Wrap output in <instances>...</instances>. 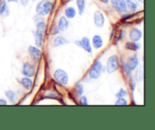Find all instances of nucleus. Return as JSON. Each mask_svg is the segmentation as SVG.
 I'll use <instances>...</instances> for the list:
<instances>
[{"label": "nucleus", "mask_w": 155, "mask_h": 130, "mask_svg": "<svg viewBox=\"0 0 155 130\" xmlns=\"http://www.w3.org/2000/svg\"><path fill=\"white\" fill-rule=\"evenodd\" d=\"M52 3L48 0H42L37 4L36 11L39 16H45L48 15L52 10Z\"/></svg>", "instance_id": "nucleus-1"}, {"label": "nucleus", "mask_w": 155, "mask_h": 130, "mask_svg": "<svg viewBox=\"0 0 155 130\" xmlns=\"http://www.w3.org/2000/svg\"><path fill=\"white\" fill-rule=\"evenodd\" d=\"M120 66V60L116 55H112L109 58L107 61V70L108 73H111L118 70Z\"/></svg>", "instance_id": "nucleus-2"}, {"label": "nucleus", "mask_w": 155, "mask_h": 130, "mask_svg": "<svg viewBox=\"0 0 155 130\" xmlns=\"http://www.w3.org/2000/svg\"><path fill=\"white\" fill-rule=\"evenodd\" d=\"M102 71V64L100 60H96L89 70V77L92 79H96L99 78Z\"/></svg>", "instance_id": "nucleus-3"}, {"label": "nucleus", "mask_w": 155, "mask_h": 130, "mask_svg": "<svg viewBox=\"0 0 155 130\" xmlns=\"http://www.w3.org/2000/svg\"><path fill=\"white\" fill-rule=\"evenodd\" d=\"M54 76H55L56 81L60 84L67 85L68 83V75L65 70H61V69H58L54 73Z\"/></svg>", "instance_id": "nucleus-4"}, {"label": "nucleus", "mask_w": 155, "mask_h": 130, "mask_svg": "<svg viewBox=\"0 0 155 130\" xmlns=\"http://www.w3.org/2000/svg\"><path fill=\"white\" fill-rule=\"evenodd\" d=\"M111 4L114 9L118 12H126L127 10L125 0H111Z\"/></svg>", "instance_id": "nucleus-5"}, {"label": "nucleus", "mask_w": 155, "mask_h": 130, "mask_svg": "<svg viewBox=\"0 0 155 130\" xmlns=\"http://www.w3.org/2000/svg\"><path fill=\"white\" fill-rule=\"evenodd\" d=\"M22 72L27 77H33L35 75L36 67L30 63H25L23 66Z\"/></svg>", "instance_id": "nucleus-6"}, {"label": "nucleus", "mask_w": 155, "mask_h": 130, "mask_svg": "<svg viewBox=\"0 0 155 130\" xmlns=\"http://www.w3.org/2000/svg\"><path fill=\"white\" fill-rule=\"evenodd\" d=\"M76 46H79V47L83 48V49L86 51L89 52V53H92V47H91L90 42L89 39L87 37H83L82 39V40L80 41H76L74 42Z\"/></svg>", "instance_id": "nucleus-7"}, {"label": "nucleus", "mask_w": 155, "mask_h": 130, "mask_svg": "<svg viewBox=\"0 0 155 130\" xmlns=\"http://www.w3.org/2000/svg\"><path fill=\"white\" fill-rule=\"evenodd\" d=\"M28 53L30 55L32 60H33L34 61H38L40 59L41 51L38 48L35 47V46H29V48H28Z\"/></svg>", "instance_id": "nucleus-8"}, {"label": "nucleus", "mask_w": 155, "mask_h": 130, "mask_svg": "<svg viewBox=\"0 0 155 130\" xmlns=\"http://www.w3.org/2000/svg\"><path fill=\"white\" fill-rule=\"evenodd\" d=\"M94 22L97 27H102L105 24V17L101 11H96L95 12Z\"/></svg>", "instance_id": "nucleus-9"}, {"label": "nucleus", "mask_w": 155, "mask_h": 130, "mask_svg": "<svg viewBox=\"0 0 155 130\" xmlns=\"http://www.w3.org/2000/svg\"><path fill=\"white\" fill-rule=\"evenodd\" d=\"M142 37V33L138 28H133L129 32V37L133 42H137L141 39Z\"/></svg>", "instance_id": "nucleus-10"}, {"label": "nucleus", "mask_w": 155, "mask_h": 130, "mask_svg": "<svg viewBox=\"0 0 155 130\" xmlns=\"http://www.w3.org/2000/svg\"><path fill=\"white\" fill-rule=\"evenodd\" d=\"M139 59H138L136 55H134L133 56H131V57H129V60H128L127 65L130 70H135V68L137 67V66L139 65Z\"/></svg>", "instance_id": "nucleus-11"}, {"label": "nucleus", "mask_w": 155, "mask_h": 130, "mask_svg": "<svg viewBox=\"0 0 155 130\" xmlns=\"http://www.w3.org/2000/svg\"><path fill=\"white\" fill-rule=\"evenodd\" d=\"M69 26V23L67 19L65 18V17H61V18H60L59 21H58V29L59 30L62 32L66 31L67 28H68Z\"/></svg>", "instance_id": "nucleus-12"}, {"label": "nucleus", "mask_w": 155, "mask_h": 130, "mask_svg": "<svg viewBox=\"0 0 155 130\" xmlns=\"http://www.w3.org/2000/svg\"><path fill=\"white\" fill-rule=\"evenodd\" d=\"M93 46L95 49H98L103 46V40L100 36L95 35L93 38Z\"/></svg>", "instance_id": "nucleus-13"}, {"label": "nucleus", "mask_w": 155, "mask_h": 130, "mask_svg": "<svg viewBox=\"0 0 155 130\" xmlns=\"http://www.w3.org/2000/svg\"><path fill=\"white\" fill-rule=\"evenodd\" d=\"M68 40H67L66 38L60 36V37H58L55 39V40H54V46H55V47H58V46L67 44V43H68Z\"/></svg>", "instance_id": "nucleus-14"}, {"label": "nucleus", "mask_w": 155, "mask_h": 130, "mask_svg": "<svg viewBox=\"0 0 155 130\" xmlns=\"http://www.w3.org/2000/svg\"><path fill=\"white\" fill-rule=\"evenodd\" d=\"M20 83L22 84L24 88L27 90H30L33 86V81L30 79H29L28 77H24L23 79H21Z\"/></svg>", "instance_id": "nucleus-15"}, {"label": "nucleus", "mask_w": 155, "mask_h": 130, "mask_svg": "<svg viewBox=\"0 0 155 130\" xmlns=\"http://www.w3.org/2000/svg\"><path fill=\"white\" fill-rule=\"evenodd\" d=\"M45 29H46V23L44 21H39L38 23H36V30L35 31V33L43 36Z\"/></svg>", "instance_id": "nucleus-16"}, {"label": "nucleus", "mask_w": 155, "mask_h": 130, "mask_svg": "<svg viewBox=\"0 0 155 130\" xmlns=\"http://www.w3.org/2000/svg\"><path fill=\"white\" fill-rule=\"evenodd\" d=\"M76 10L73 7H69L65 10V15L68 18H74L75 15H76Z\"/></svg>", "instance_id": "nucleus-17"}, {"label": "nucleus", "mask_w": 155, "mask_h": 130, "mask_svg": "<svg viewBox=\"0 0 155 130\" xmlns=\"http://www.w3.org/2000/svg\"><path fill=\"white\" fill-rule=\"evenodd\" d=\"M76 5H77L78 10H79V15H82L85 10V0H76Z\"/></svg>", "instance_id": "nucleus-18"}, {"label": "nucleus", "mask_w": 155, "mask_h": 130, "mask_svg": "<svg viewBox=\"0 0 155 130\" xmlns=\"http://www.w3.org/2000/svg\"><path fill=\"white\" fill-rule=\"evenodd\" d=\"M126 48L127 49H129V50L137 51V50L140 48V45L137 44V43H135V42H129L126 44Z\"/></svg>", "instance_id": "nucleus-19"}, {"label": "nucleus", "mask_w": 155, "mask_h": 130, "mask_svg": "<svg viewBox=\"0 0 155 130\" xmlns=\"http://www.w3.org/2000/svg\"><path fill=\"white\" fill-rule=\"evenodd\" d=\"M126 7H128L129 10L131 11H135L138 8L137 4L133 2V0H126Z\"/></svg>", "instance_id": "nucleus-20"}, {"label": "nucleus", "mask_w": 155, "mask_h": 130, "mask_svg": "<svg viewBox=\"0 0 155 130\" xmlns=\"http://www.w3.org/2000/svg\"><path fill=\"white\" fill-rule=\"evenodd\" d=\"M6 95L7 96L8 98H9L11 101H15V98H16V94L11 91V90H8L6 92Z\"/></svg>", "instance_id": "nucleus-21"}, {"label": "nucleus", "mask_w": 155, "mask_h": 130, "mask_svg": "<svg viewBox=\"0 0 155 130\" xmlns=\"http://www.w3.org/2000/svg\"><path fill=\"white\" fill-rule=\"evenodd\" d=\"M122 65H123V67L125 73H126V74H127L128 76H129V78H131V79H132V74H131L132 70H130V69L129 68V67H128L127 64H126V62H124V60H122Z\"/></svg>", "instance_id": "nucleus-22"}, {"label": "nucleus", "mask_w": 155, "mask_h": 130, "mask_svg": "<svg viewBox=\"0 0 155 130\" xmlns=\"http://www.w3.org/2000/svg\"><path fill=\"white\" fill-rule=\"evenodd\" d=\"M135 79L138 81H142L143 79V70L142 67L139 68L135 73Z\"/></svg>", "instance_id": "nucleus-23"}, {"label": "nucleus", "mask_w": 155, "mask_h": 130, "mask_svg": "<svg viewBox=\"0 0 155 130\" xmlns=\"http://www.w3.org/2000/svg\"><path fill=\"white\" fill-rule=\"evenodd\" d=\"M7 8V4L5 0H2L0 2V15H2Z\"/></svg>", "instance_id": "nucleus-24"}, {"label": "nucleus", "mask_w": 155, "mask_h": 130, "mask_svg": "<svg viewBox=\"0 0 155 130\" xmlns=\"http://www.w3.org/2000/svg\"><path fill=\"white\" fill-rule=\"evenodd\" d=\"M76 92L78 96H80V95H83V85L79 83V84L76 85Z\"/></svg>", "instance_id": "nucleus-25"}, {"label": "nucleus", "mask_w": 155, "mask_h": 130, "mask_svg": "<svg viewBox=\"0 0 155 130\" xmlns=\"http://www.w3.org/2000/svg\"><path fill=\"white\" fill-rule=\"evenodd\" d=\"M127 101L123 98H118L117 101H116L115 105H127Z\"/></svg>", "instance_id": "nucleus-26"}, {"label": "nucleus", "mask_w": 155, "mask_h": 130, "mask_svg": "<svg viewBox=\"0 0 155 130\" xmlns=\"http://www.w3.org/2000/svg\"><path fill=\"white\" fill-rule=\"evenodd\" d=\"M126 95H127V92H126V90H124L123 89H121L116 95V97L117 98H123L125 97Z\"/></svg>", "instance_id": "nucleus-27"}, {"label": "nucleus", "mask_w": 155, "mask_h": 130, "mask_svg": "<svg viewBox=\"0 0 155 130\" xmlns=\"http://www.w3.org/2000/svg\"><path fill=\"white\" fill-rule=\"evenodd\" d=\"M80 104L83 105H88V101H87V98L86 96H83L80 98Z\"/></svg>", "instance_id": "nucleus-28"}, {"label": "nucleus", "mask_w": 155, "mask_h": 130, "mask_svg": "<svg viewBox=\"0 0 155 130\" xmlns=\"http://www.w3.org/2000/svg\"><path fill=\"white\" fill-rule=\"evenodd\" d=\"M20 2L23 6H27L28 5L29 0H20Z\"/></svg>", "instance_id": "nucleus-29"}, {"label": "nucleus", "mask_w": 155, "mask_h": 130, "mask_svg": "<svg viewBox=\"0 0 155 130\" xmlns=\"http://www.w3.org/2000/svg\"><path fill=\"white\" fill-rule=\"evenodd\" d=\"M7 105V102H6V100L4 99H0V105Z\"/></svg>", "instance_id": "nucleus-30"}, {"label": "nucleus", "mask_w": 155, "mask_h": 130, "mask_svg": "<svg viewBox=\"0 0 155 130\" xmlns=\"http://www.w3.org/2000/svg\"><path fill=\"white\" fill-rule=\"evenodd\" d=\"M100 1L104 2V3H108V2H109V0H100Z\"/></svg>", "instance_id": "nucleus-31"}, {"label": "nucleus", "mask_w": 155, "mask_h": 130, "mask_svg": "<svg viewBox=\"0 0 155 130\" xmlns=\"http://www.w3.org/2000/svg\"><path fill=\"white\" fill-rule=\"evenodd\" d=\"M8 2H18V0H8Z\"/></svg>", "instance_id": "nucleus-32"}, {"label": "nucleus", "mask_w": 155, "mask_h": 130, "mask_svg": "<svg viewBox=\"0 0 155 130\" xmlns=\"http://www.w3.org/2000/svg\"><path fill=\"white\" fill-rule=\"evenodd\" d=\"M139 1H140L141 2H143V1H144V0H139Z\"/></svg>", "instance_id": "nucleus-33"}, {"label": "nucleus", "mask_w": 155, "mask_h": 130, "mask_svg": "<svg viewBox=\"0 0 155 130\" xmlns=\"http://www.w3.org/2000/svg\"><path fill=\"white\" fill-rule=\"evenodd\" d=\"M33 1H36V0H33Z\"/></svg>", "instance_id": "nucleus-34"}]
</instances>
